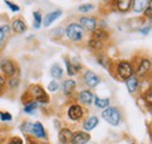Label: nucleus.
I'll list each match as a JSON object with an SVG mask.
<instances>
[{"label":"nucleus","mask_w":152,"mask_h":144,"mask_svg":"<svg viewBox=\"0 0 152 144\" xmlns=\"http://www.w3.org/2000/svg\"><path fill=\"white\" fill-rule=\"evenodd\" d=\"M102 117L111 126H118L121 122V113L116 107L105 108L102 113Z\"/></svg>","instance_id":"nucleus-1"},{"label":"nucleus","mask_w":152,"mask_h":144,"mask_svg":"<svg viewBox=\"0 0 152 144\" xmlns=\"http://www.w3.org/2000/svg\"><path fill=\"white\" fill-rule=\"evenodd\" d=\"M84 34V28L81 26V24H77V23H72L67 27L66 29V35L68 36L69 40L72 41H80L82 40Z\"/></svg>","instance_id":"nucleus-2"},{"label":"nucleus","mask_w":152,"mask_h":144,"mask_svg":"<svg viewBox=\"0 0 152 144\" xmlns=\"http://www.w3.org/2000/svg\"><path fill=\"white\" fill-rule=\"evenodd\" d=\"M132 73L133 70L130 63H128V62H121L119 63V65H118V74H119V77L122 79H124V80L129 79L132 76Z\"/></svg>","instance_id":"nucleus-3"},{"label":"nucleus","mask_w":152,"mask_h":144,"mask_svg":"<svg viewBox=\"0 0 152 144\" xmlns=\"http://www.w3.org/2000/svg\"><path fill=\"white\" fill-rule=\"evenodd\" d=\"M32 92H33V95H34L37 102H40V104H47L48 102V95L46 94V92L42 90L40 86H38V85L33 86Z\"/></svg>","instance_id":"nucleus-4"},{"label":"nucleus","mask_w":152,"mask_h":144,"mask_svg":"<svg viewBox=\"0 0 152 144\" xmlns=\"http://www.w3.org/2000/svg\"><path fill=\"white\" fill-rule=\"evenodd\" d=\"M82 115H83V110H82V107L78 105H73L68 109V116L73 121L80 120L82 117Z\"/></svg>","instance_id":"nucleus-5"},{"label":"nucleus","mask_w":152,"mask_h":144,"mask_svg":"<svg viewBox=\"0 0 152 144\" xmlns=\"http://www.w3.org/2000/svg\"><path fill=\"white\" fill-rule=\"evenodd\" d=\"M90 141V135L87 134V132H83V131H78L76 132L75 135H73V138H72V144H86L87 142Z\"/></svg>","instance_id":"nucleus-6"},{"label":"nucleus","mask_w":152,"mask_h":144,"mask_svg":"<svg viewBox=\"0 0 152 144\" xmlns=\"http://www.w3.org/2000/svg\"><path fill=\"white\" fill-rule=\"evenodd\" d=\"M84 81L89 87H95L99 84L101 79L98 78V76H96L94 72L87 71L86 74H84Z\"/></svg>","instance_id":"nucleus-7"},{"label":"nucleus","mask_w":152,"mask_h":144,"mask_svg":"<svg viewBox=\"0 0 152 144\" xmlns=\"http://www.w3.org/2000/svg\"><path fill=\"white\" fill-rule=\"evenodd\" d=\"M0 69L2 70L4 73H6L7 76H13L15 73V66H14V64L11 60H8V59H4L0 63Z\"/></svg>","instance_id":"nucleus-8"},{"label":"nucleus","mask_w":152,"mask_h":144,"mask_svg":"<svg viewBox=\"0 0 152 144\" xmlns=\"http://www.w3.org/2000/svg\"><path fill=\"white\" fill-rule=\"evenodd\" d=\"M73 138V132L69 129H62L58 132V140L62 144H69Z\"/></svg>","instance_id":"nucleus-9"},{"label":"nucleus","mask_w":152,"mask_h":144,"mask_svg":"<svg viewBox=\"0 0 152 144\" xmlns=\"http://www.w3.org/2000/svg\"><path fill=\"white\" fill-rule=\"evenodd\" d=\"M94 95L90 91H82L80 94H78V100L84 104V105H91L93 100H94Z\"/></svg>","instance_id":"nucleus-10"},{"label":"nucleus","mask_w":152,"mask_h":144,"mask_svg":"<svg viewBox=\"0 0 152 144\" xmlns=\"http://www.w3.org/2000/svg\"><path fill=\"white\" fill-rule=\"evenodd\" d=\"M80 23L83 28L88 29V30H95L96 28V20L94 18H83L80 19Z\"/></svg>","instance_id":"nucleus-11"},{"label":"nucleus","mask_w":152,"mask_h":144,"mask_svg":"<svg viewBox=\"0 0 152 144\" xmlns=\"http://www.w3.org/2000/svg\"><path fill=\"white\" fill-rule=\"evenodd\" d=\"M61 14H62L61 11H55V12H52V13L47 14L45 20H43V26H45V27H49L56 19H58L61 17Z\"/></svg>","instance_id":"nucleus-12"},{"label":"nucleus","mask_w":152,"mask_h":144,"mask_svg":"<svg viewBox=\"0 0 152 144\" xmlns=\"http://www.w3.org/2000/svg\"><path fill=\"white\" fill-rule=\"evenodd\" d=\"M149 4H150L149 0H133L132 8L136 13H140L148 7Z\"/></svg>","instance_id":"nucleus-13"},{"label":"nucleus","mask_w":152,"mask_h":144,"mask_svg":"<svg viewBox=\"0 0 152 144\" xmlns=\"http://www.w3.org/2000/svg\"><path fill=\"white\" fill-rule=\"evenodd\" d=\"M32 132L37 137H40V138H45L46 137V131L43 129V126L40 122H37V123L32 125Z\"/></svg>","instance_id":"nucleus-14"},{"label":"nucleus","mask_w":152,"mask_h":144,"mask_svg":"<svg viewBox=\"0 0 152 144\" xmlns=\"http://www.w3.org/2000/svg\"><path fill=\"white\" fill-rule=\"evenodd\" d=\"M97 125H98V117H96V116H90L89 119L86 120V122H84L83 127H84L86 130L90 131V130H93Z\"/></svg>","instance_id":"nucleus-15"},{"label":"nucleus","mask_w":152,"mask_h":144,"mask_svg":"<svg viewBox=\"0 0 152 144\" xmlns=\"http://www.w3.org/2000/svg\"><path fill=\"white\" fill-rule=\"evenodd\" d=\"M116 5L118 11L121 12H128L129 8L131 7V0H116Z\"/></svg>","instance_id":"nucleus-16"},{"label":"nucleus","mask_w":152,"mask_h":144,"mask_svg":"<svg viewBox=\"0 0 152 144\" xmlns=\"http://www.w3.org/2000/svg\"><path fill=\"white\" fill-rule=\"evenodd\" d=\"M12 27H13V29H14L17 33H19V34L25 33V30L27 29V27H26L25 22H23L22 20H20V19H17V20H14V21H13Z\"/></svg>","instance_id":"nucleus-17"},{"label":"nucleus","mask_w":152,"mask_h":144,"mask_svg":"<svg viewBox=\"0 0 152 144\" xmlns=\"http://www.w3.org/2000/svg\"><path fill=\"white\" fill-rule=\"evenodd\" d=\"M150 66H151L150 60L149 59H143L142 63H140V65H139V68H138L137 74L138 76H143L144 73H146V72L150 70Z\"/></svg>","instance_id":"nucleus-18"},{"label":"nucleus","mask_w":152,"mask_h":144,"mask_svg":"<svg viewBox=\"0 0 152 144\" xmlns=\"http://www.w3.org/2000/svg\"><path fill=\"white\" fill-rule=\"evenodd\" d=\"M128 81H126V85H128V90L130 93H133L134 91L137 90V87H138V79H137V77H133L131 76L129 79H126Z\"/></svg>","instance_id":"nucleus-19"},{"label":"nucleus","mask_w":152,"mask_h":144,"mask_svg":"<svg viewBox=\"0 0 152 144\" xmlns=\"http://www.w3.org/2000/svg\"><path fill=\"white\" fill-rule=\"evenodd\" d=\"M76 86V83L73 80V79H68L63 83V90H64V93L66 94H70Z\"/></svg>","instance_id":"nucleus-20"},{"label":"nucleus","mask_w":152,"mask_h":144,"mask_svg":"<svg viewBox=\"0 0 152 144\" xmlns=\"http://www.w3.org/2000/svg\"><path fill=\"white\" fill-rule=\"evenodd\" d=\"M110 105V100L109 99H101V98H95V106L97 108L104 109L108 108Z\"/></svg>","instance_id":"nucleus-21"},{"label":"nucleus","mask_w":152,"mask_h":144,"mask_svg":"<svg viewBox=\"0 0 152 144\" xmlns=\"http://www.w3.org/2000/svg\"><path fill=\"white\" fill-rule=\"evenodd\" d=\"M52 76H53V78H55V79H60L61 77H62V73H63V70L61 69V66L58 65V64H54L53 66H52Z\"/></svg>","instance_id":"nucleus-22"},{"label":"nucleus","mask_w":152,"mask_h":144,"mask_svg":"<svg viewBox=\"0 0 152 144\" xmlns=\"http://www.w3.org/2000/svg\"><path fill=\"white\" fill-rule=\"evenodd\" d=\"M66 64H67V70H68V74H69V76H74L76 72H77V70L81 68L78 64H77V65L70 64L69 60H66Z\"/></svg>","instance_id":"nucleus-23"},{"label":"nucleus","mask_w":152,"mask_h":144,"mask_svg":"<svg viewBox=\"0 0 152 144\" xmlns=\"http://www.w3.org/2000/svg\"><path fill=\"white\" fill-rule=\"evenodd\" d=\"M89 47H90V48H93V49H95V50H98V49H101V48L103 47V44H102V42H101V41L93 38V40H90V41H89Z\"/></svg>","instance_id":"nucleus-24"},{"label":"nucleus","mask_w":152,"mask_h":144,"mask_svg":"<svg viewBox=\"0 0 152 144\" xmlns=\"http://www.w3.org/2000/svg\"><path fill=\"white\" fill-rule=\"evenodd\" d=\"M33 18H34V28L39 29L40 26H41V21H42L41 14H40L39 12H34V13H33Z\"/></svg>","instance_id":"nucleus-25"},{"label":"nucleus","mask_w":152,"mask_h":144,"mask_svg":"<svg viewBox=\"0 0 152 144\" xmlns=\"http://www.w3.org/2000/svg\"><path fill=\"white\" fill-rule=\"evenodd\" d=\"M108 37V35L104 33V32H102V30H96L95 33H94V38L95 40H98V41H103V40H105Z\"/></svg>","instance_id":"nucleus-26"},{"label":"nucleus","mask_w":152,"mask_h":144,"mask_svg":"<svg viewBox=\"0 0 152 144\" xmlns=\"http://www.w3.org/2000/svg\"><path fill=\"white\" fill-rule=\"evenodd\" d=\"M37 109V102H29L27 106H25V108H23V110L26 112V113H33L34 110Z\"/></svg>","instance_id":"nucleus-27"},{"label":"nucleus","mask_w":152,"mask_h":144,"mask_svg":"<svg viewBox=\"0 0 152 144\" xmlns=\"http://www.w3.org/2000/svg\"><path fill=\"white\" fill-rule=\"evenodd\" d=\"M4 1H5V4L11 8L12 12H19L20 11L19 6H17L15 4H13V2H11V1H8V0H4Z\"/></svg>","instance_id":"nucleus-28"},{"label":"nucleus","mask_w":152,"mask_h":144,"mask_svg":"<svg viewBox=\"0 0 152 144\" xmlns=\"http://www.w3.org/2000/svg\"><path fill=\"white\" fill-rule=\"evenodd\" d=\"M94 8V6L93 5H90V4H86V5H82V6H80L78 7V11H81V12H89V11H91Z\"/></svg>","instance_id":"nucleus-29"},{"label":"nucleus","mask_w":152,"mask_h":144,"mask_svg":"<svg viewBox=\"0 0 152 144\" xmlns=\"http://www.w3.org/2000/svg\"><path fill=\"white\" fill-rule=\"evenodd\" d=\"M0 119L2 121H11L12 120V115L10 113H0Z\"/></svg>","instance_id":"nucleus-30"},{"label":"nucleus","mask_w":152,"mask_h":144,"mask_svg":"<svg viewBox=\"0 0 152 144\" xmlns=\"http://www.w3.org/2000/svg\"><path fill=\"white\" fill-rule=\"evenodd\" d=\"M58 89V84L56 81H50L49 85H48V90L52 91V92H55V91Z\"/></svg>","instance_id":"nucleus-31"},{"label":"nucleus","mask_w":152,"mask_h":144,"mask_svg":"<svg viewBox=\"0 0 152 144\" xmlns=\"http://www.w3.org/2000/svg\"><path fill=\"white\" fill-rule=\"evenodd\" d=\"M18 85H19V79H18V78H12V79L10 80V86H11L12 89L17 87Z\"/></svg>","instance_id":"nucleus-32"},{"label":"nucleus","mask_w":152,"mask_h":144,"mask_svg":"<svg viewBox=\"0 0 152 144\" xmlns=\"http://www.w3.org/2000/svg\"><path fill=\"white\" fill-rule=\"evenodd\" d=\"M151 4H149L148 5V7H146V9H145V17H148V18H151V14H152V11H151Z\"/></svg>","instance_id":"nucleus-33"},{"label":"nucleus","mask_w":152,"mask_h":144,"mask_svg":"<svg viewBox=\"0 0 152 144\" xmlns=\"http://www.w3.org/2000/svg\"><path fill=\"white\" fill-rule=\"evenodd\" d=\"M145 99L148 100L149 105H151V101H152V95H151V90L148 91V94H145Z\"/></svg>","instance_id":"nucleus-34"},{"label":"nucleus","mask_w":152,"mask_h":144,"mask_svg":"<svg viewBox=\"0 0 152 144\" xmlns=\"http://www.w3.org/2000/svg\"><path fill=\"white\" fill-rule=\"evenodd\" d=\"M10 144H22V141L20 140L19 137H14V138H12V140H11Z\"/></svg>","instance_id":"nucleus-35"},{"label":"nucleus","mask_w":152,"mask_h":144,"mask_svg":"<svg viewBox=\"0 0 152 144\" xmlns=\"http://www.w3.org/2000/svg\"><path fill=\"white\" fill-rule=\"evenodd\" d=\"M150 29H151V27H150V26H148V27L143 28L140 32H142V34H143V35H148V34H149V32H150Z\"/></svg>","instance_id":"nucleus-36"},{"label":"nucleus","mask_w":152,"mask_h":144,"mask_svg":"<svg viewBox=\"0 0 152 144\" xmlns=\"http://www.w3.org/2000/svg\"><path fill=\"white\" fill-rule=\"evenodd\" d=\"M105 62H109V60H107L105 58H98V63H99V64H102L104 68H108V65L105 64Z\"/></svg>","instance_id":"nucleus-37"},{"label":"nucleus","mask_w":152,"mask_h":144,"mask_svg":"<svg viewBox=\"0 0 152 144\" xmlns=\"http://www.w3.org/2000/svg\"><path fill=\"white\" fill-rule=\"evenodd\" d=\"M1 29H2V32H4V34H7V33H10V27L6 24V26H4V27H1Z\"/></svg>","instance_id":"nucleus-38"},{"label":"nucleus","mask_w":152,"mask_h":144,"mask_svg":"<svg viewBox=\"0 0 152 144\" xmlns=\"http://www.w3.org/2000/svg\"><path fill=\"white\" fill-rule=\"evenodd\" d=\"M4 84H5V79H4V77H1V76H0V90L2 89Z\"/></svg>","instance_id":"nucleus-39"},{"label":"nucleus","mask_w":152,"mask_h":144,"mask_svg":"<svg viewBox=\"0 0 152 144\" xmlns=\"http://www.w3.org/2000/svg\"><path fill=\"white\" fill-rule=\"evenodd\" d=\"M4 37H5V34H4V32H2V29H1V27H0V41H2Z\"/></svg>","instance_id":"nucleus-40"},{"label":"nucleus","mask_w":152,"mask_h":144,"mask_svg":"<svg viewBox=\"0 0 152 144\" xmlns=\"http://www.w3.org/2000/svg\"><path fill=\"white\" fill-rule=\"evenodd\" d=\"M103 1H108V0H103Z\"/></svg>","instance_id":"nucleus-41"}]
</instances>
